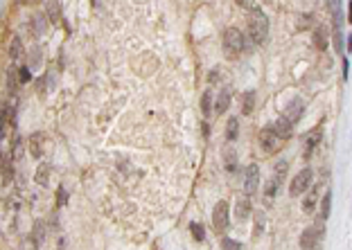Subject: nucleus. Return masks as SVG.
Listing matches in <instances>:
<instances>
[{
	"instance_id": "18",
	"label": "nucleus",
	"mask_w": 352,
	"mask_h": 250,
	"mask_svg": "<svg viewBox=\"0 0 352 250\" xmlns=\"http://www.w3.org/2000/svg\"><path fill=\"white\" fill-rule=\"evenodd\" d=\"M237 133H240V120H237V117H230L228 124H226V140L235 142L237 140Z\"/></svg>"
},
{
	"instance_id": "25",
	"label": "nucleus",
	"mask_w": 352,
	"mask_h": 250,
	"mask_svg": "<svg viewBox=\"0 0 352 250\" xmlns=\"http://www.w3.org/2000/svg\"><path fill=\"white\" fill-rule=\"evenodd\" d=\"M224 164H226V169H228V172H235V169H237V156H235V151H232V149L224 151Z\"/></svg>"
},
{
	"instance_id": "30",
	"label": "nucleus",
	"mask_w": 352,
	"mask_h": 250,
	"mask_svg": "<svg viewBox=\"0 0 352 250\" xmlns=\"http://www.w3.org/2000/svg\"><path fill=\"white\" fill-rule=\"evenodd\" d=\"M221 250H242V243L230 239V237H224V239H221Z\"/></svg>"
},
{
	"instance_id": "8",
	"label": "nucleus",
	"mask_w": 352,
	"mask_h": 250,
	"mask_svg": "<svg viewBox=\"0 0 352 250\" xmlns=\"http://www.w3.org/2000/svg\"><path fill=\"white\" fill-rule=\"evenodd\" d=\"M269 129L273 131V133H276L280 140H289V138L294 135V124H289V122L285 120V117H278V120H276L273 124H271Z\"/></svg>"
},
{
	"instance_id": "21",
	"label": "nucleus",
	"mask_w": 352,
	"mask_h": 250,
	"mask_svg": "<svg viewBox=\"0 0 352 250\" xmlns=\"http://www.w3.org/2000/svg\"><path fill=\"white\" fill-rule=\"evenodd\" d=\"M314 45H316V50H321V52L327 50V34L323 27H319V30L314 32Z\"/></svg>"
},
{
	"instance_id": "13",
	"label": "nucleus",
	"mask_w": 352,
	"mask_h": 250,
	"mask_svg": "<svg viewBox=\"0 0 352 250\" xmlns=\"http://www.w3.org/2000/svg\"><path fill=\"white\" fill-rule=\"evenodd\" d=\"M316 203H319V187L309 190V194L305 196V201H303V212H305V214H314Z\"/></svg>"
},
{
	"instance_id": "27",
	"label": "nucleus",
	"mask_w": 352,
	"mask_h": 250,
	"mask_svg": "<svg viewBox=\"0 0 352 250\" xmlns=\"http://www.w3.org/2000/svg\"><path fill=\"white\" fill-rule=\"evenodd\" d=\"M0 169H3V176H5L3 183H5V185L11 183V176H14V167H11V160H9V158H5V160H3V167H0Z\"/></svg>"
},
{
	"instance_id": "34",
	"label": "nucleus",
	"mask_w": 352,
	"mask_h": 250,
	"mask_svg": "<svg viewBox=\"0 0 352 250\" xmlns=\"http://www.w3.org/2000/svg\"><path fill=\"white\" fill-rule=\"evenodd\" d=\"M66 201H68V194H66V190H61V187H59V190H56V205H66Z\"/></svg>"
},
{
	"instance_id": "15",
	"label": "nucleus",
	"mask_w": 352,
	"mask_h": 250,
	"mask_svg": "<svg viewBox=\"0 0 352 250\" xmlns=\"http://www.w3.org/2000/svg\"><path fill=\"white\" fill-rule=\"evenodd\" d=\"M50 172H52V167H50L48 162H43V164H38V169H36V174H34V180H36L38 185H48L50 183Z\"/></svg>"
},
{
	"instance_id": "7",
	"label": "nucleus",
	"mask_w": 352,
	"mask_h": 250,
	"mask_svg": "<svg viewBox=\"0 0 352 250\" xmlns=\"http://www.w3.org/2000/svg\"><path fill=\"white\" fill-rule=\"evenodd\" d=\"M260 187V167L258 164H251L246 169V180H244V190H246L248 196H253Z\"/></svg>"
},
{
	"instance_id": "36",
	"label": "nucleus",
	"mask_w": 352,
	"mask_h": 250,
	"mask_svg": "<svg viewBox=\"0 0 352 250\" xmlns=\"http://www.w3.org/2000/svg\"><path fill=\"white\" fill-rule=\"evenodd\" d=\"M3 160H5V156H3V151H0V167H3Z\"/></svg>"
},
{
	"instance_id": "33",
	"label": "nucleus",
	"mask_w": 352,
	"mask_h": 250,
	"mask_svg": "<svg viewBox=\"0 0 352 250\" xmlns=\"http://www.w3.org/2000/svg\"><path fill=\"white\" fill-rule=\"evenodd\" d=\"M16 72H18V81H21V84H27V81L32 79V72L27 70V68H18Z\"/></svg>"
},
{
	"instance_id": "16",
	"label": "nucleus",
	"mask_w": 352,
	"mask_h": 250,
	"mask_svg": "<svg viewBox=\"0 0 352 250\" xmlns=\"http://www.w3.org/2000/svg\"><path fill=\"white\" fill-rule=\"evenodd\" d=\"M255 109V93L253 90H246L242 95V115H251Z\"/></svg>"
},
{
	"instance_id": "3",
	"label": "nucleus",
	"mask_w": 352,
	"mask_h": 250,
	"mask_svg": "<svg viewBox=\"0 0 352 250\" xmlns=\"http://www.w3.org/2000/svg\"><path fill=\"white\" fill-rule=\"evenodd\" d=\"M228 223H230V207L226 201H219L212 210V225H214V232L217 235H224L228 230Z\"/></svg>"
},
{
	"instance_id": "10",
	"label": "nucleus",
	"mask_w": 352,
	"mask_h": 250,
	"mask_svg": "<svg viewBox=\"0 0 352 250\" xmlns=\"http://www.w3.org/2000/svg\"><path fill=\"white\" fill-rule=\"evenodd\" d=\"M248 217H251V198H248V196L237 198V203H235V219L240 221V223H244Z\"/></svg>"
},
{
	"instance_id": "4",
	"label": "nucleus",
	"mask_w": 352,
	"mask_h": 250,
	"mask_svg": "<svg viewBox=\"0 0 352 250\" xmlns=\"http://www.w3.org/2000/svg\"><path fill=\"white\" fill-rule=\"evenodd\" d=\"M311 178H314V172H311L309 167H305L303 172H298L296 178H294L291 185H289V194H291V196L305 194V192L309 190V185H311Z\"/></svg>"
},
{
	"instance_id": "22",
	"label": "nucleus",
	"mask_w": 352,
	"mask_h": 250,
	"mask_svg": "<svg viewBox=\"0 0 352 250\" xmlns=\"http://www.w3.org/2000/svg\"><path fill=\"white\" fill-rule=\"evenodd\" d=\"M287 169H289V162L287 160H278V164H276V169H273V180L278 185L285 180V176H287Z\"/></svg>"
},
{
	"instance_id": "28",
	"label": "nucleus",
	"mask_w": 352,
	"mask_h": 250,
	"mask_svg": "<svg viewBox=\"0 0 352 250\" xmlns=\"http://www.w3.org/2000/svg\"><path fill=\"white\" fill-rule=\"evenodd\" d=\"M23 142L21 138H14V147H11V160H21L23 158Z\"/></svg>"
},
{
	"instance_id": "29",
	"label": "nucleus",
	"mask_w": 352,
	"mask_h": 250,
	"mask_svg": "<svg viewBox=\"0 0 352 250\" xmlns=\"http://www.w3.org/2000/svg\"><path fill=\"white\" fill-rule=\"evenodd\" d=\"M321 135H323V131H321V129L311 131V133L307 135V151H311L316 144H319V142H321Z\"/></svg>"
},
{
	"instance_id": "26",
	"label": "nucleus",
	"mask_w": 352,
	"mask_h": 250,
	"mask_svg": "<svg viewBox=\"0 0 352 250\" xmlns=\"http://www.w3.org/2000/svg\"><path fill=\"white\" fill-rule=\"evenodd\" d=\"M278 190H280V185H278L276 180L271 178L269 183H266V187H264V198H266V203L273 201V196H276V192H278Z\"/></svg>"
},
{
	"instance_id": "24",
	"label": "nucleus",
	"mask_w": 352,
	"mask_h": 250,
	"mask_svg": "<svg viewBox=\"0 0 352 250\" xmlns=\"http://www.w3.org/2000/svg\"><path fill=\"white\" fill-rule=\"evenodd\" d=\"M201 113L206 117L212 113V90H206V93H203V97H201Z\"/></svg>"
},
{
	"instance_id": "12",
	"label": "nucleus",
	"mask_w": 352,
	"mask_h": 250,
	"mask_svg": "<svg viewBox=\"0 0 352 250\" xmlns=\"http://www.w3.org/2000/svg\"><path fill=\"white\" fill-rule=\"evenodd\" d=\"M45 27H48V18H45V14H32V20H30L32 36H41V34L45 32Z\"/></svg>"
},
{
	"instance_id": "19",
	"label": "nucleus",
	"mask_w": 352,
	"mask_h": 250,
	"mask_svg": "<svg viewBox=\"0 0 352 250\" xmlns=\"http://www.w3.org/2000/svg\"><path fill=\"white\" fill-rule=\"evenodd\" d=\"M7 52H9V59H11V61L21 59V54H23V41H21V36H14V38H11Z\"/></svg>"
},
{
	"instance_id": "17",
	"label": "nucleus",
	"mask_w": 352,
	"mask_h": 250,
	"mask_svg": "<svg viewBox=\"0 0 352 250\" xmlns=\"http://www.w3.org/2000/svg\"><path fill=\"white\" fill-rule=\"evenodd\" d=\"M45 11H48V14H45V16H48V18H50V23H54V25H59V23H61V5H59V3H54V0H52V3H48V5H45Z\"/></svg>"
},
{
	"instance_id": "31",
	"label": "nucleus",
	"mask_w": 352,
	"mask_h": 250,
	"mask_svg": "<svg viewBox=\"0 0 352 250\" xmlns=\"http://www.w3.org/2000/svg\"><path fill=\"white\" fill-rule=\"evenodd\" d=\"M262 225H264V217H262V212H260L258 219H255V228H253V237H255V239L262 235Z\"/></svg>"
},
{
	"instance_id": "20",
	"label": "nucleus",
	"mask_w": 352,
	"mask_h": 250,
	"mask_svg": "<svg viewBox=\"0 0 352 250\" xmlns=\"http://www.w3.org/2000/svg\"><path fill=\"white\" fill-rule=\"evenodd\" d=\"M330 205H332V192H325L321 196V221H325L330 217Z\"/></svg>"
},
{
	"instance_id": "2",
	"label": "nucleus",
	"mask_w": 352,
	"mask_h": 250,
	"mask_svg": "<svg viewBox=\"0 0 352 250\" xmlns=\"http://www.w3.org/2000/svg\"><path fill=\"white\" fill-rule=\"evenodd\" d=\"M244 50V34L237 27H228L224 32V54L226 59H237Z\"/></svg>"
},
{
	"instance_id": "23",
	"label": "nucleus",
	"mask_w": 352,
	"mask_h": 250,
	"mask_svg": "<svg viewBox=\"0 0 352 250\" xmlns=\"http://www.w3.org/2000/svg\"><path fill=\"white\" fill-rule=\"evenodd\" d=\"M9 124H11V113L5 109V111H0V140L7 135V129H9Z\"/></svg>"
},
{
	"instance_id": "1",
	"label": "nucleus",
	"mask_w": 352,
	"mask_h": 250,
	"mask_svg": "<svg viewBox=\"0 0 352 250\" xmlns=\"http://www.w3.org/2000/svg\"><path fill=\"white\" fill-rule=\"evenodd\" d=\"M248 36L255 45H262L269 36V18L262 9L260 11H253L251 18H248Z\"/></svg>"
},
{
	"instance_id": "11",
	"label": "nucleus",
	"mask_w": 352,
	"mask_h": 250,
	"mask_svg": "<svg viewBox=\"0 0 352 250\" xmlns=\"http://www.w3.org/2000/svg\"><path fill=\"white\" fill-rule=\"evenodd\" d=\"M300 115H303V101L300 99H294V101H289V106H287V111H285V120L289 124H296L300 120Z\"/></svg>"
},
{
	"instance_id": "5",
	"label": "nucleus",
	"mask_w": 352,
	"mask_h": 250,
	"mask_svg": "<svg viewBox=\"0 0 352 250\" xmlns=\"http://www.w3.org/2000/svg\"><path fill=\"white\" fill-rule=\"evenodd\" d=\"M323 225L316 223V225H309L307 230L303 232V237H300V248L303 250H316L319 248V243L323 239Z\"/></svg>"
},
{
	"instance_id": "14",
	"label": "nucleus",
	"mask_w": 352,
	"mask_h": 250,
	"mask_svg": "<svg viewBox=\"0 0 352 250\" xmlns=\"http://www.w3.org/2000/svg\"><path fill=\"white\" fill-rule=\"evenodd\" d=\"M228 106H230V90L228 88H221V93L217 97V104H214V113L221 115L224 111H228Z\"/></svg>"
},
{
	"instance_id": "32",
	"label": "nucleus",
	"mask_w": 352,
	"mask_h": 250,
	"mask_svg": "<svg viewBox=\"0 0 352 250\" xmlns=\"http://www.w3.org/2000/svg\"><path fill=\"white\" fill-rule=\"evenodd\" d=\"M190 230H192V235H194L197 241H203V239H206V235H203V228H201L199 223H190Z\"/></svg>"
},
{
	"instance_id": "6",
	"label": "nucleus",
	"mask_w": 352,
	"mask_h": 250,
	"mask_svg": "<svg viewBox=\"0 0 352 250\" xmlns=\"http://www.w3.org/2000/svg\"><path fill=\"white\" fill-rule=\"evenodd\" d=\"M258 142H260V147L264 149V153H276L278 149L282 147V140L278 138V135L271 131L269 127L260 131V135H258Z\"/></svg>"
},
{
	"instance_id": "35",
	"label": "nucleus",
	"mask_w": 352,
	"mask_h": 250,
	"mask_svg": "<svg viewBox=\"0 0 352 250\" xmlns=\"http://www.w3.org/2000/svg\"><path fill=\"white\" fill-rule=\"evenodd\" d=\"M7 79H9V88L14 90L16 84H18V81H16V68H9V70H7Z\"/></svg>"
},
{
	"instance_id": "9",
	"label": "nucleus",
	"mask_w": 352,
	"mask_h": 250,
	"mask_svg": "<svg viewBox=\"0 0 352 250\" xmlns=\"http://www.w3.org/2000/svg\"><path fill=\"white\" fill-rule=\"evenodd\" d=\"M43 142H45L43 133H32L30 138H27V149H30L32 158H41L43 156Z\"/></svg>"
}]
</instances>
